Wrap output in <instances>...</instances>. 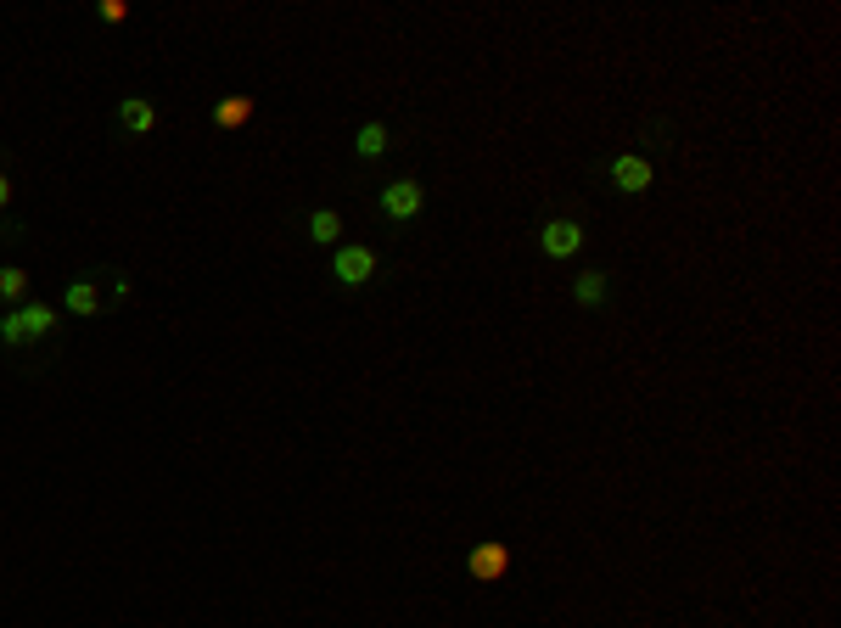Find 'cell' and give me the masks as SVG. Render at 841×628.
Segmentation results:
<instances>
[{"mask_svg":"<svg viewBox=\"0 0 841 628\" xmlns=\"http://www.w3.org/2000/svg\"><path fill=\"white\" fill-rule=\"evenodd\" d=\"M572 298L584 303V309H600V303H606V275L584 270V275H578V286H572Z\"/></svg>","mask_w":841,"mask_h":628,"instance_id":"cell-10","label":"cell"},{"mask_svg":"<svg viewBox=\"0 0 841 628\" xmlns=\"http://www.w3.org/2000/svg\"><path fill=\"white\" fill-rule=\"evenodd\" d=\"M62 303H68L73 314H96V309H101V292H96L90 281H73L68 292H62Z\"/></svg>","mask_w":841,"mask_h":628,"instance_id":"cell-11","label":"cell"},{"mask_svg":"<svg viewBox=\"0 0 841 628\" xmlns=\"http://www.w3.org/2000/svg\"><path fill=\"white\" fill-rule=\"evenodd\" d=\"M471 578H477V584H499V578H505V572H511V550H505V544H477V550H471Z\"/></svg>","mask_w":841,"mask_h":628,"instance_id":"cell-3","label":"cell"},{"mask_svg":"<svg viewBox=\"0 0 841 628\" xmlns=\"http://www.w3.org/2000/svg\"><path fill=\"white\" fill-rule=\"evenodd\" d=\"M23 292H29V270H0V303H23Z\"/></svg>","mask_w":841,"mask_h":628,"instance_id":"cell-12","label":"cell"},{"mask_svg":"<svg viewBox=\"0 0 841 628\" xmlns=\"http://www.w3.org/2000/svg\"><path fill=\"white\" fill-rule=\"evenodd\" d=\"M6 202H12V180H6V174H0V208H6Z\"/></svg>","mask_w":841,"mask_h":628,"instance_id":"cell-15","label":"cell"},{"mask_svg":"<svg viewBox=\"0 0 841 628\" xmlns=\"http://www.w3.org/2000/svg\"><path fill=\"white\" fill-rule=\"evenodd\" d=\"M612 180H617V191H651V163L634 157V152H623L612 163Z\"/></svg>","mask_w":841,"mask_h":628,"instance_id":"cell-5","label":"cell"},{"mask_svg":"<svg viewBox=\"0 0 841 628\" xmlns=\"http://www.w3.org/2000/svg\"><path fill=\"white\" fill-rule=\"evenodd\" d=\"M309 236L320 247L337 242V236H343V214H337V208H314V214H309Z\"/></svg>","mask_w":841,"mask_h":628,"instance_id":"cell-9","label":"cell"},{"mask_svg":"<svg viewBox=\"0 0 841 628\" xmlns=\"http://www.w3.org/2000/svg\"><path fill=\"white\" fill-rule=\"evenodd\" d=\"M118 118H124L129 135H152V129H157V107H152V101H141V96H129L124 107H118Z\"/></svg>","mask_w":841,"mask_h":628,"instance_id":"cell-6","label":"cell"},{"mask_svg":"<svg viewBox=\"0 0 841 628\" xmlns=\"http://www.w3.org/2000/svg\"><path fill=\"white\" fill-rule=\"evenodd\" d=\"M253 113H258V101H253V96H225V101L214 107V124H219V129H242Z\"/></svg>","mask_w":841,"mask_h":628,"instance_id":"cell-8","label":"cell"},{"mask_svg":"<svg viewBox=\"0 0 841 628\" xmlns=\"http://www.w3.org/2000/svg\"><path fill=\"white\" fill-rule=\"evenodd\" d=\"M17 326H23V343H34V337H45V331L57 326V314L45 309V303H23V309L12 314Z\"/></svg>","mask_w":841,"mask_h":628,"instance_id":"cell-7","label":"cell"},{"mask_svg":"<svg viewBox=\"0 0 841 628\" xmlns=\"http://www.w3.org/2000/svg\"><path fill=\"white\" fill-rule=\"evenodd\" d=\"M331 275L343 286H365L376 275V253L371 247H337V258H331Z\"/></svg>","mask_w":841,"mask_h":628,"instance_id":"cell-2","label":"cell"},{"mask_svg":"<svg viewBox=\"0 0 841 628\" xmlns=\"http://www.w3.org/2000/svg\"><path fill=\"white\" fill-rule=\"evenodd\" d=\"M539 247H544L550 258H572L578 247H584V225H578V219H550V225H544V236H539Z\"/></svg>","mask_w":841,"mask_h":628,"instance_id":"cell-4","label":"cell"},{"mask_svg":"<svg viewBox=\"0 0 841 628\" xmlns=\"http://www.w3.org/2000/svg\"><path fill=\"white\" fill-rule=\"evenodd\" d=\"M421 202H427L421 180H387L382 186V214L387 219H415L421 214Z\"/></svg>","mask_w":841,"mask_h":628,"instance_id":"cell-1","label":"cell"},{"mask_svg":"<svg viewBox=\"0 0 841 628\" xmlns=\"http://www.w3.org/2000/svg\"><path fill=\"white\" fill-rule=\"evenodd\" d=\"M101 17H107V23H124L129 6H124V0H101Z\"/></svg>","mask_w":841,"mask_h":628,"instance_id":"cell-14","label":"cell"},{"mask_svg":"<svg viewBox=\"0 0 841 628\" xmlns=\"http://www.w3.org/2000/svg\"><path fill=\"white\" fill-rule=\"evenodd\" d=\"M354 146H359V157H382L387 152V124H365L354 135Z\"/></svg>","mask_w":841,"mask_h":628,"instance_id":"cell-13","label":"cell"}]
</instances>
